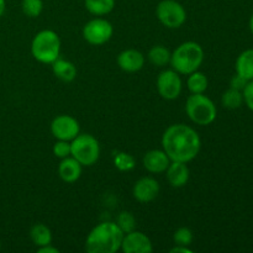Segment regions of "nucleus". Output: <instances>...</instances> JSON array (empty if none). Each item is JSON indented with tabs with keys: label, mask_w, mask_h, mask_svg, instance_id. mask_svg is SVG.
Returning <instances> with one entry per match:
<instances>
[{
	"label": "nucleus",
	"mask_w": 253,
	"mask_h": 253,
	"mask_svg": "<svg viewBox=\"0 0 253 253\" xmlns=\"http://www.w3.org/2000/svg\"><path fill=\"white\" fill-rule=\"evenodd\" d=\"M162 147L170 161L188 163L198 156L202 141L193 127L184 124H175L163 133Z\"/></svg>",
	"instance_id": "f257e3e1"
},
{
	"label": "nucleus",
	"mask_w": 253,
	"mask_h": 253,
	"mask_svg": "<svg viewBox=\"0 0 253 253\" xmlns=\"http://www.w3.org/2000/svg\"><path fill=\"white\" fill-rule=\"evenodd\" d=\"M124 232L116 222L105 221L96 225L85 240V250L89 253H114L121 249Z\"/></svg>",
	"instance_id": "f03ea898"
},
{
	"label": "nucleus",
	"mask_w": 253,
	"mask_h": 253,
	"mask_svg": "<svg viewBox=\"0 0 253 253\" xmlns=\"http://www.w3.org/2000/svg\"><path fill=\"white\" fill-rule=\"evenodd\" d=\"M204 61V49L199 43L194 41H188L179 44L170 53V66L177 73L189 76L193 72L198 71Z\"/></svg>",
	"instance_id": "7ed1b4c3"
},
{
	"label": "nucleus",
	"mask_w": 253,
	"mask_h": 253,
	"mask_svg": "<svg viewBox=\"0 0 253 253\" xmlns=\"http://www.w3.org/2000/svg\"><path fill=\"white\" fill-rule=\"evenodd\" d=\"M61 40L52 30H42L31 42V53L36 61L44 64H52L59 58Z\"/></svg>",
	"instance_id": "20e7f679"
},
{
	"label": "nucleus",
	"mask_w": 253,
	"mask_h": 253,
	"mask_svg": "<svg viewBox=\"0 0 253 253\" xmlns=\"http://www.w3.org/2000/svg\"><path fill=\"white\" fill-rule=\"evenodd\" d=\"M185 111L190 120L200 126H207L214 123L216 119V106L211 99L204 95V93L193 94L188 96L185 103Z\"/></svg>",
	"instance_id": "39448f33"
},
{
	"label": "nucleus",
	"mask_w": 253,
	"mask_h": 253,
	"mask_svg": "<svg viewBox=\"0 0 253 253\" xmlns=\"http://www.w3.org/2000/svg\"><path fill=\"white\" fill-rule=\"evenodd\" d=\"M71 156L82 166L90 167L100 156V145L94 136L89 133H79L71 142Z\"/></svg>",
	"instance_id": "423d86ee"
},
{
	"label": "nucleus",
	"mask_w": 253,
	"mask_h": 253,
	"mask_svg": "<svg viewBox=\"0 0 253 253\" xmlns=\"http://www.w3.org/2000/svg\"><path fill=\"white\" fill-rule=\"evenodd\" d=\"M156 15L163 26L168 29H178L187 20V11L180 2L175 0H162L157 5Z\"/></svg>",
	"instance_id": "0eeeda50"
},
{
	"label": "nucleus",
	"mask_w": 253,
	"mask_h": 253,
	"mask_svg": "<svg viewBox=\"0 0 253 253\" xmlns=\"http://www.w3.org/2000/svg\"><path fill=\"white\" fill-rule=\"evenodd\" d=\"M113 34V25L108 20L100 19V17L90 20L83 27L84 40L88 43L94 44V46H100V44L106 43L111 39Z\"/></svg>",
	"instance_id": "6e6552de"
},
{
	"label": "nucleus",
	"mask_w": 253,
	"mask_h": 253,
	"mask_svg": "<svg viewBox=\"0 0 253 253\" xmlns=\"http://www.w3.org/2000/svg\"><path fill=\"white\" fill-rule=\"evenodd\" d=\"M157 90L166 100H174L182 93V79L174 69L161 72L157 78Z\"/></svg>",
	"instance_id": "1a4fd4ad"
},
{
	"label": "nucleus",
	"mask_w": 253,
	"mask_h": 253,
	"mask_svg": "<svg viewBox=\"0 0 253 253\" xmlns=\"http://www.w3.org/2000/svg\"><path fill=\"white\" fill-rule=\"evenodd\" d=\"M51 132L53 137L62 141H72L81 132V126L77 119L69 115H59L51 123Z\"/></svg>",
	"instance_id": "9d476101"
},
{
	"label": "nucleus",
	"mask_w": 253,
	"mask_h": 253,
	"mask_svg": "<svg viewBox=\"0 0 253 253\" xmlns=\"http://www.w3.org/2000/svg\"><path fill=\"white\" fill-rule=\"evenodd\" d=\"M120 250L125 253H151L153 251V246L145 234L133 230L124 235Z\"/></svg>",
	"instance_id": "9b49d317"
},
{
	"label": "nucleus",
	"mask_w": 253,
	"mask_h": 253,
	"mask_svg": "<svg viewBox=\"0 0 253 253\" xmlns=\"http://www.w3.org/2000/svg\"><path fill=\"white\" fill-rule=\"evenodd\" d=\"M160 184L152 177H143L135 183L132 189L133 198L140 203H150L157 198Z\"/></svg>",
	"instance_id": "f8f14e48"
},
{
	"label": "nucleus",
	"mask_w": 253,
	"mask_h": 253,
	"mask_svg": "<svg viewBox=\"0 0 253 253\" xmlns=\"http://www.w3.org/2000/svg\"><path fill=\"white\" fill-rule=\"evenodd\" d=\"M118 64L128 73L138 72L145 66V56L137 49H125L118 56Z\"/></svg>",
	"instance_id": "ddd939ff"
},
{
	"label": "nucleus",
	"mask_w": 253,
	"mask_h": 253,
	"mask_svg": "<svg viewBox=\"0 0 253 253\" xmlns=\"http://www.w3.org/2000/svg\"><path fill=\"white\" fill-rule=\"evenodd\" d=\"M172 162L163 150H151L143 157V167L151 173H163Z\"/></svg>",
	"instance_id": "4468645a"
},
{
	"label": "nucleus",
	"mask_w": 253,
	"mask_h": 253,
	"mask_svg": "<svg viewBox=\"0 0 253 253\" xmlns=\"http://www.w3.org/2000/svg\"><path fill=\"white\" fill-rule=\"evenodd\" d=\"M167 173L168 183L172 185L173 188H182L189 180V168H188L187 163L184 162H177V161H172L166 169Z\"/></svg>",
	"instance_id": "2eb2a0df"
},
{
	"label": "nucleus",
	"mask_w": 253,
	"mask_h": 253,
	"mask_svg": "<svg viewBox=\"0 0 253 253\" xmlns=\"http://www.w3.org/2000/svg\"><path fill=\"white\" fill-rule=\"evenodd\" d=\"M58 174L63 182H77L82 175V165L72 156L63 158L58 166Z\"/></svg>",
	"instance_id": "dca6fc26"
},
{
	"label": "nucleus",
	"mask_w": 253,
	"mask_h": 253,
	"mask_svg": "<svg viewBox=\"0 0 253 253\" xmlns=\"http://www.w3.org/2000/svg\"><path fill=\"white\" fill-rule=\"evenodd\" d=\"M52 72L54 76L62 82H73L77 77V68L72 62L66 61V59L57 58L52 63Z\"/></svg>",
	"instance_id": "f3484780"
},
{
	"label": "nucleus",
	"mask_w": 253,
	"mask_h": 253,
	"mask_svg": "<svg viewBox=\"0 0 253 253\" xmlns=\"http://www.w3.org/2000/svg\"><path fill=\"white\" fill-rule=\"evenodd\" d=\"M236 74L241 76L246 81L253 79V48L246 49L242 52L236 59L235 63Z\"/></svg>",
	"instance_id": "a211bd4d"
},
{
	"label": "nucleus",
	"mask_w": 253,
	"mask_h": 253,
	"mask_svg": "<svg viewBox=\"0 0 253 253\" xmlns=\"http://www.w3.org/2000/svg\"><path fill=\"white\" fill-rule=\"evenodd\" d=\"M85 9L95 16L110 14L115 7V0H84Z\"/></svg>",
	"instance_id": "6ab92c4d"
},
{
	"label": "nucleus",
	"mask_w": 253,
	"mask_h": 253,
	"mask_svg": "<svg viewBox=\"0 0 253 253\" xmlns=\"http://www.w3.org/2000/svg\"><path fill=\"white\" fill-rule=\"evenodd\" d=\"M30 237L37 247L47 246L52 242V232L46 225L36 224L30 230Z\"/></svg>",
	"instance_id": "aec40b11"
},
{
	"label": "nucleus",
	"mask_w": 253,
	"mask_h": 253,
	"mask_svg": "<svg viewBox=\"0 0 253 253\" xmlns=\"http://www.w3.org/2000/svg\"><path fill=\"white\" fill-rule=\"evenodd\" d=\"M208 78L204 73L202 72H193L189 74L187 81L188 89L190 90V93L198 94V93H204L208 89Z\"/></svg>",
	"instance_id": "412c9836"
},
{
	"label": "nucleus",
	"mask_w": 253,
	"mask_h": 253,
	"mask_svg": "<svg viewBox=\"0 0 253 253\" xmlns=\"http://www.w3.org/2000/svg\"><path fill=\"white\" fill-rule=\"evenodd\" d=\"M148 61L157 67H163L170 61L169 49L163 46H155L148 52Z\"/></svg>",
	"instance_id": "4be33fe9"
},
{
	"label": "nucleus",
	"mask_w": 253,
	"mask_h": 253,
	"mask_svg": "<svg viewBox=\"0 0 253 253\" xmlns=\"http://www.w3.org/2000/svg\"><path fill=\"white\" fill-rule=\"evenodd\" d=\"M221 104L226 109H231V110L239 109L240 106L244 104V95H242V91L234 88L227 89L221 96Z\"/></svg>",
	"instance_id": "5701e85b"
},
{
	"label": "nucleus",
	"mask_w": 253,
	"mask_h": 253,
	"mask_svg": "<svg viewBox=\"0 0 253 253\" xmlns=\"http://www.w3.org/2000/svg\"><path fill=\"white\" fill-rule=\"evenodd\" d=\"M114 165L121 172H128L135 168V158L126 152L116 153L114 157Z\"/></svg>",
	"instance_id": "b1692460"
},
{
	"label": "nucleus",
	"mask_w": 253,
	"mask_h": 253,
	"mask_svg": "<svg viewBox=\"0 0 253 253\" xmlns=\"http://www.w3.org/2000/svg\"><path fill=\"white\" fill-rule=\"evenodd\" d=\"M21 9L26 16L37 17L41 15L42 9H43V2L42 0H22Z\"/></svg>",
	"instance_id": "393cba45"
},
{
	"label": "nucleus",
	"mask_w": 253,
	"mask_h": 253,
	"mask_svg": "<svg viewBox=\"0 0 253 253\" xmlns=\"http://www.w3.org/2000/svg\"><path fill=\"white\" fill-rule=\"evenodd\" d=\"M116 225L121 229L124 234H127L135 230L136 227V219L131 212L123 211L119 214L118 220H116Z\"/></svg>",
	"instance_id": "a878e982"
},
{
	"label": "nucleus",
	"mask_w": 253,
	"mask_h": 253,
	"mask_svg": "<svg viewBox=\"0 0 253 253\" xmlns=\"http://www.w3.org/2000/svg\"><path fill=\"white\" fill-rule=\"evenodd\" d=\"M173 240H174L175 245L189 246L193 242L192 230L188 229V227H179V229L174 232V235H173Z\"/></svg>",
	"instance_id": "bb28decb"
},
{
	"label": "nucleus",
	"mask_w": 253,
	"mask_h": 253,
	"mask_svg": "<svg viewBox=\"0 0 253 253\" xmlns=\"http://www.w3.org/2000/svg\"><path fill=\"white\" fill-rule=\"evenodd\" d=\"M53 155L57 158H61V160L69 157L71 156V143H69V141H57L53 145Z\"/></svg>",
	"instance_id": "cd10ccee"
},
{
	"label": "nucleus",
	"mask_w": 253,
	"mask_h": 253,
	"mask_svg": "<svg viewBox=\"0 0 253 253\" xmlns=\"http://www.w3.org/2000/svg\"><path fill=\"white\" fill-rule=\"evenodd\" d=\"M242 95H244V103L250 110L253 111V79L247 82L246 86L242 90Z\"/></svg>",
	"instance_id": "c85d7f7f"
},
{
	"label": "nucleus",
	"mask_w": 253,
	"mask_h": 253,
	"mask_svg": "<svg viewBox=\"0 0 253 253\" xmlns=\"http://www.w3.org/2000/svg\"><path fill=\"white\" fill-rule=\"evenodd\" d=\"M247 82L245 78H242L241 76H239V74H236L235 77H232L231 82H230V88H234V89H237V90H244V88L246 86Z\"/></svg>",
	"instance_id": "c756f323"
},
{
	"label": "nucleus",
	"mask_w": 253,
	"mask_h": 253,
	"mask_svg": "<svg viewBox=\"0 0 253 253\" xmlns=\"http://www.w3.org/2000/svg\"><path fill=\"white\" fill-rule=\"evenodd\" d=\"M170 253H193L192 250L188 246H180V245H175L173 249H170Z\"/></svg>",
	"instance_id": "7c9ffc66"
},
{
	"label": "nucleus",
	"mask_w": 253,
	"mask_h": 253,
	"mask_svg": "<svg viewBox=\"0 0 253 253\" xmlns=\"http://www.w3.org/2000/svg\"><path fill=\"white\" fill-rule=\"evenodd\" d=\"M37 252L39 253H59V250L56 247H52L51 245H47V246L37 247Z\"/></svg>",
	"instance_id": "2f4dec72"
},
{
	"label": "nucleus",
	"mask_w": 253,
	"mask_h": 253,
	"mask_svg": "<svg viewBox=\"0 0 253 253\" xmlns=\"http://www.w3.org/2000/svg\"><path fill=\"white\" fill-rule=\"evenodd\" d=\"M5 7H6V2H5V0H0V16H2V14L5 12Z\"/></svg>",
	"instance_id": "473e14b6"
},
{
	"label": "nucleus",
	"mask_w": 253,
	"mask_h": 253,
	"mask_svg": "<svg viewBox=\"0 0 253 253\" xmlns=\"http://www.w3.org/2000/svg\"><path fill=\"white\" fill-rule=\"evenodd\" d=\"M250 30H251V32L253 35V12H252L251 17H250Z\"/></svg>",
	"instance_id": "72a5a7b5"
},
{
	"label": "nucleus",
	"mask_w": 253,
	"mask_h": 253,
	"mask_svg": "<svg viewBox=\"0 0 253 253\" xmlns=\"http://www.w3.org/2000/svg\"><path fill=\"white\" fill-rule=\"evenodd\" d=\"M0 249H1V244H0Z\"/></svg>",
	"instance_id": "f704fd0d"
}]
</instances>
